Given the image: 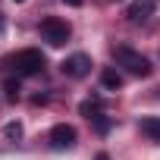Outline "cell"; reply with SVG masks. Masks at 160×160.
<instances>
[{"mask_svg": "<svg viewBox=\"0 0 160 160\" xmlns=\"http://www.w3.org/2000/svg\"><path fill=\"white\" fill-rule=\"evenodd\" d=\"M41 35H44V41L50 44V47H60V44H66L69 41V25L63 22V19H44L41 22Z\"/></svg>", "mask_w": 160, "mask_h": 160, "instance_id": "3", "label": "cell"}, {"mask_svg": "<svg viewBox=\"0 0 160 160\" xmlns=\"http://www.w3.org/2000/svg\"><path fill=\"white\" fill-rule=\"evenodd\" d=\"M141 132H144L151 141H160V116H144V119H141Z\"/></svg>", "mask_w": 160, "mask_h": 160, "instance_id": "7", "label": "cell"}, {"mask_svg": "<svg viewBox=\"0 0 160 160\" xmlns=\"http://www.w3.org/2000/svg\"><path fill=\"white\" fill-rule=\"evenodd\" d=\"M151 16H154V3H151V0H135V3L129 7V19L132 22H144Z\"/></svg>", "mask_w": 160, "mask_h": 160, "instance_id": "6", "label": "cell"}, {"mask_svg": "<svg viewBox=\"0 0 160 160\" xmlns=\"http://www.w3.org/2000/svg\"><path fill=\"white\" fill-rule=\"evenodd\" d=\"M50 144H53L57 151L72 148V144H75V129H72V126H66V122L53 126V129H50Z\"/></svg>", "mask_w": 160, "mask_h": 160, "instance_id": "5", "label": "cell"}, {"mask_svg": "<svg viewBox=\"0 0 160 160\" xmlns=\"http://www.w3.org/2000/svg\"><path fill=\"white\" fill-rule=\"evenodd\" d=\"M63 72L72 75V78H85V75L91 72V57H88V53H72V57H66V60H63Z\"/></svg>", "mask_w": 160, "mask_h": 160, "instance_id": "4", "label": "cell"}, {"mask_svg": "<svg viewBox=\"0 0 160 160\" xmlns=\"http://www.w3.org/2000/svg\"><path fill=\"white\" fill-rule=\"evenodd\" d=\"M3 135H7L10 141H19V138H22V126H19V122H7V126H3Z\"/></svg>", "mask_w": 160, "mask_h": 160, "instance_id": "10", "label": "cell"}, {"mask_svg": "<svg viewBox=\"0 0 160 160\" xmlns=\"http://www.w3.org/2000/svg\"><path fill=\"white\" fill-rule=\"evenodd\" d=\"M78 113H82V116H88V119L101 116V101H82V104H78Z\"/></svg>", "mask_w": 160, "mask_h": 160, "instance_id": "9", "label": "cell"}, {"mask_svg": "<svg viewBox=\"0 0 160 160\" xmlns=\"http://www.w3.org/2000/svg\"><path fill=\"white\" fill-rule=\"evenodd\" d=\"M98 160H110V157H107V154H98Z\"/></svg>", "mask_w": 160, "mask_h": 160, "instance_id": "14", "label": "cell"}, {"mask_svg": "<svg viewBox=\"0 0 160 160\" xmlns=\"http://www.w3.org/2000/svg\"><path fill=\"white\" fill-rule=\"evenodd\" d=\"M3 91H7V101H16V98H19V82H16V78H7V82H3Z\"/></svg>", "mask_w": 160, "mask_h": 160, "instance_id": "11", "label": "cell"}, {"mask_svg": "<svg viewBox=\"0 0 160 160\" xmlns=\"http://www.w3.org/2000/svg\"><path fill=\"white\" fill-rule=\"evenodd\" d=\"M113 60H116L126 72H132V75H151L148 57H141V53L132 50V47H113Z\"/></svg>", "mask_w": 160, "mask_h": 160, "instance_id": "1", "label": "cell"}, {"mask_svg": "<svg viewBox=\"0 0 160 160\" xmlns=\"http://www.w3.org/2000/svg\"><path fill=\"white\" fill-rule=\"evenodd\" d=\"M16 3H22V0H16Z\"/></svg>", "mask_w": 160, "mask_h": 160, "instance_id": "15", "label": "cell"}, {"mask_svg": "<svg viewBox=\"0 0 160 160\" xmlns=\"http://www.w3.org/2000/svg\"><path fill=\"white\" fill-rule=\"evenodd\" d=\"M101 85H104L107 91H116V88H122V75H119L116 69H104V72H101Z\"/></svg>", "mask_w": 160, "mask_h": 160, "instance_id": "8", "label": "cell"}, {"mask_svg": "<svg viewBox=\"0 0 160 160\" xmlns=\"http://www.w3.org/2000/svg\"><path fill=\"white\" fill-rule=\"evenodd\" d=\"M3 28H7V16L0 13V35H3Z\"/></svg>", "mask_w": 160, "mask_h": 160, "instance_id": "12", "label": "cell"}, {"mask_svg": "<svg viewBox=\"0 0 160 160\" xmlns=\"http://www.w3.org/2000/svg\"><path fill=\"white\" fill-rule=\"evenodd\" d=\"M13 66H16L19 75H35V72L44 69V53L41 50H19L13 57Z\"/></svg>", "mask_w": 160, "mask_h": 160, "instance_id": "2", "label": "cell"}, {"mask_svg": "<svg viewBox=\"0 0 160 160\" xmlns=\"http://www.w3.org/2000/svg\"><path fill=\"white\" fill-rule=\"evenodd\" d=\"M63 3H69V7H82V0H63Z\"/></svg>", "mask_w": 160, "mask_h": 160, "instance_id": "13", "label": "cell"}]
</instances>
